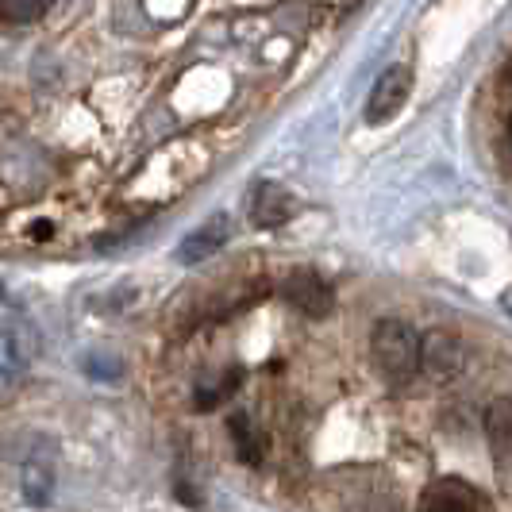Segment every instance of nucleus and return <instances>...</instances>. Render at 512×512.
I'll list each match as a JSON object with an SVG mask.
<instances>
[{"label":"nucleus","mask_w":512,"mask_h":512,"mask_svg":"<svg viewBox=\"0 0 512 512\" xmlns=\"http://www.w3.org/2000/svg\"><path fill=\"white\" fill-rule=\"evenodd\" d=\"M35 355H39V335L31 328V320H24L16 308L8 305L0 312V382L20 378V370Z\"/></svg>","instance_id":"nucleus-2"},{"label":"nucleus","mask_w":512,"mask_h":512,"mask_svg":"<svg viewBox=\"0 0 512 512\" xmlns=\"http://www.w3.org/2000/svg\"><path fill=\"white\" fill-rule=\"evenodd\" d=\"M54 0H0V20L4 24H35L39 16H47V8H51Z\"/></svg>","instance_id":"nucleus-12"},{"label":"nucleus","mask_w":512,"mask_h":512,"mask_svg":"<svg viewBox=\"0 0 512 512\" xmlns=\"http://www.w3.org/2000/svg\"><path fill=\"white\" fill-rule=\"evenodd\" d=\"M285 301L297 308V312H305L312 320H324L328 312L335 308V293L332 285L324 282L316 270H293L282 285Z\"/></svg>","instance_id":"nucleus-4"},{"label":"nucleus","mask_w":512,"mask_h":512,"mask_svg":"<svg viewBox=\"0 0 512 512\" xmlns=\"http://www.w3.org/2000/svg\"><path fill=\"white\" fill-rule=\"evenodd\" d=\"M293 216V197L278 181H258L251 189V224L255 228H282Z\"/></svg>","instance_id":"nucleus-8"},{"label":"nucleus","mask_w":512,"mask_h":512,"mask_svg":"<svg viewBox=\"0 0 512 512\" xmlns=\"http://www.w3.org/2000/svg\"><path fill=\"white\" fill-rule=\"evenodd\" d=\"M505 143H509V151H512V116H509V124H505Z\"/></svg>","instance_id":"nucleus-14"},{"label":"nucleus","mask_w":512,"mask_h":512,"mask_svg":"<svg viewBox=\"0 0 512 512\" xmlns=\"http://www.w3.org/2000/svg\"><path fill=\"white\" fill-rule=\"evenodd\" d=\"M416 512H486V501L478 489H470L459 478H439L436 486L424 489Z\"/></svg>","instance_id":"nucleus-5"},{"label":"nucleus","mask_w":512,"mask_h":512,"mask_svg":"<svg viewBox=\"0 0 512 512\" xmlns=\"http://www.w3.org/2000/svg\"><path fill=\"white\" fill-rule=\"evenodd\" d=\"M409 89H412V74L405 66H389L378 74V81L370 85V93H366V120L370 124H385V120H393L405 101H409Z\"/></svg>","instance_id":"nucleus-3"},{"label":"nucleus","mask_w":512,"mask_h":512,"mask_svg":"<svg viewBox=\"0 0 512 512\" xmlns=\"http://www.w3.org/2000/svg\"><path fill=\"white\" fill-rule=\"evenodd\" d=\"M228 432H231V443H235V455L247 462V466H258L262 462V439H258L251 416L247 412H235L228 420Z\"/></svg>","instance_id":"nucleus-10"},{"label":"nucleus","mask_w":512,"mask_h":512,"mask_svg":"<svg viewBox=\"0 0 512 512\" xmlns=\"http://www.w3.org/2000/svg\"><path fill=\"white\" fill-rule=\"evenodd\" d=\"M239 382H243V374H239V370L231 366V370H224L220 378H212V382H201V385H197V393H193L197 401H193V405H197L201 412L216 409V405H224L231 393L239 389Z\"/></svg>","instance_id":"nucleus-11"},{"label":"nucleus","mask_w":512,"mask_h":512,"mask_svg":"<svg viewBox=\"0 0 512 512\" xmlns=\"http://www.w3.org/2000/svg\"><path fill=\"white\" fill-rule=\"evenodd\" d=\"M231 235V220L228 212H216L212 220H205L197 231H189L185 239H181L178 247V262H185V266H197V262H205V258H212L224 243H228Z\"/></svg>","instance_id":"nucleus-7"},{"label":"nucleus","mask_w":512,"mask_h":512,"mask_svg":"<svg viewBox=\"0 0 512 512\" xmlns=\"http://www.w3.org/2000/svg\"><path fill=\"white\" fill-rule=\"evenodd\" d=\"M486 443L497 466H512V397H493L486 409Z\"/></svg>","instance_id":"nucleus-9"},{"label":"nucleus","mask_w":512,"mask_h":512,"mask_svg":"<svg viewBox=\"0 0 512 512\" xmlns=\"http://www.w3.org/2000/svg\"><path fill=\"white\" fill-rule=\"evenodd\" d=\"M466 362L459 335L451 332H432L428 339H420V370H428L432 378H455Z\"/></svg>","instance_id":"nucleus-6"},{"label":"nucleus","mask_w":512,"mask_h":512,"mask_svg":"<svg viewBox=\"0 0 512 512\" xmlns=\"http://www.w3.org/2000/svg\"><path fill=\"white\" fill-rule=\"evenodd\" d=\"M47 489H51V474L43 466H24V497L43 505L47 501Z\"/></svg>","instance_id":"nucleus-13"},{"label":"nucleus","mask_w":512,"mask_h":512,"mask_svg":"<svg viewBox=\"0 0 512 512\" xmlns=\"http://www.w3.org/2000/svg\"><path fill=\"white\" fill-rule=\"evenodd\" d=\"M370 355L385 382L405 385L420 374V335L412 332L405 320L385 316L370 328Z\"/></svg>","instance_id":"nucleus-1"},{"label":"nucleus","mask_w":512,"mask_h":512,"mask_svg":"<svg viewBox=\"0 0 512 512\" xmlns=\"http://www.w3.org/2000/svg\"><path fill=\"white\" fill-rule=\"evenodd\" d=\"M505 308H509V312H512V289H509V293H505Z\"/></svg>","instance_id":"nucleus-15"}]
</instances>
